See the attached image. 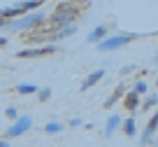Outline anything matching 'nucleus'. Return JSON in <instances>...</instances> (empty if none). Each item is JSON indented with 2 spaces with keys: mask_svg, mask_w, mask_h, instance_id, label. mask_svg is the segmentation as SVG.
I'll list each match as a JSON object with an SVG mask.
<instances>
[{
  "mask_svg": "<svg viewBox=\"0 0 158 147\" xmlns=\"http://www.w3.org/2000/svg\"><path fill=\"white\" fill-rule=\"evenodd\" d=\"M135 38H137L135 33H114V35H107L105 40H100L95 47L102 54H109V51H116L121 47H128L130 42H135Z\"/></svg>",
  "mask_w": 158,
  "mask_h": 147,
  "instance_id": "3",
  "label": "nucleus"
},
{
  "mask_svg": "<svg viewBox=\"0 0 158 147\" xmlns=\"http://www.w3.org/2000/svg\"><path fill=\"white\" fill-rule=\"evenodd\" d=\"M56 44H44V47H30V49H19L16 56L19 59H42V56H51L56 54Z\"/></svg>",
  "mask_w": 158,
  "mask_h": 147,
  "instance_id": "4",
  "label": "nucleus"
},
{
  "mask_svg": "<svg viewBox=\"0 0 158 147\" xmlns=\"http://www.w3.org/2000/svg\"><path fill=\"white\" fill-rule=\"evenodd\" d=\"M133 91H135V93H139V96H144V93L149 91V87H147V82H142V79H139V82H135V84H133Z\"/></svg>",
  "mask_w": 158,
  "mask_h": 147,
  "instance_id": "16",
  "label": "nucleus"
},
{
  "mask_svg": "<svg viewBox=\"0 0 158 147\" xmlns=\"http://www.w3.org/2000/svg\"><path fill=\"white\" fill-rule=\"evenodd\" d=\"M139 93H135L133 89H128V91H126V96L121 98V100H123V108H126V112H135V110H139V103H142V100H139Z\"/></svg>",
  "mask_w": 158,
  "mask_h": 147,
  "instance_id": "7",
  "label": "nucleus"
},
{
  "mask_svg": "<svg viewBox=\"0 0 158 147\" xmlns=\"http://www.w3.org/2000/svg\"><path fill=\"white\" fill-rule=\"evenodd\" d=\"M102 77H105V68H98L95 73L86 75V79L81 82V91H89V89H93V87H95V84H98Z\"/></svg>",
  "mask_w": 158,
  "mask_h": 147,
  "instance_id": "9",
  "label": "nucleus"
},
{
  "mask_svg": "<svg viewBox=\"0 0 158 147\" xmlns=\"http://www.w3.org/2000/svg\"><path fill=\"white\" fill-rule=\"evenodd\" d=\"M7 42H10V40H7V38H5V35H0V47H5V44H7Z\"/></svg>",
  "mask_w": 158,
  "mask_h": 147,
  "instance_id": "22",
  "label": "nucleus"
},
{
  "mask_svg": "<svg viewBox=\"0 0 158 147\" xmlns=\"http://www.w3.org/2000/svg\"><path fill=\"white\" fill-rule=\"evenodd\" d=\"M5 117H7V119H12V122H14V119L19 117V112H16V108H7V110H5Z\"/></svg>",
  "mask_w": 158,
  "mask_h": 147,
  "instance_id": "20",
  "label": "nucleus"
},
{
  "mask_svg": "<svg viewBox=\"0 0 158 147\" xmlns=\"http://www.w3.org/2000/svg\"><path fill=\"white\" fill-rule=\"evenodd\" d=\"M42 24H47V14L42 10H30L26 14L16 16V19H7L2 30H7V33H28V30L40 28Z\"/></svg>",
  "mask_w": 158,
  "mask_h": 147,
  "instance_id": "1",
  "label": "nucleus"
},
{
  "mask_svg": "<svg viewBox=\"0 0 158 147\" xmlns=\"http://www.w3.org/2000/svg\"><path fill=\"white\" fill-rule=\"evenodd\" d=\"M158 105V93H151V96L144 100V103H139V110H144V112H149L151 108H156Z\"/></svg>",
  "mask_w": 158,
  "mask_h": 147,
  "instance_id": "12",
  "label": "nucleus"
},
{
  "mask_svg": "<svg viewBox=\"0 0 158 147\" xmlns=\"http://www.w3.org/2000/svg\"><path fill=\"white\" fill-rule=\"evenodd\" d=\"M121 122H123V119L118 117V114H109L107 122H105V131H102V136H105V138H112V136H114V131H118V128H121Z\"/></svg>",
  "mask_w": 158,
  "mask_h": 147,
  "instance_id": "8",
  "label": "nucleus"
},
{
  "mask_svg": "<svg viewBox=\"0 0 158 147\" xmlns=\"http://www.w3.org/2000/svg\"><path fill=\"white\" fill-rule=\"evenodd\" d=\"M60 131H63V124L60 122H49L44 126V133H51V136H54V133H60Z\"/></svg>",
  "mask_w": 158,
  "mask_h": 147,
  "instance_id": "15",
  "label": "nucleus"
},
{
  "mask_svg": "<svg viewBox=\"0 0 158 147\" xmlns=\"http://www.w3.org/2000/svg\"><path fill=\"white\" fill-rule=\"evenodd\" d=\"M135 70H137V68H135V65H133V63H128V65H123V68H121V77H126V75H130V73H135Z\"/></svg>",
  "mask_w": 158,
  "mask_h": 147,
  "instance_id": "19",
  "label": "nucleus"
},
{
  "mask_svg": "<svg viewBox=\"0 0 158 147\" xmlns=\"http://www.w3.org/2000/svg\"><path fill=\"white\" fill-rule=\"evenodd\" d=\"M153 63H158V51H156V59H153Z\"/></svg>",
  "mask_w": 158,
  "mask_h": 147,
  "instance_id": "25",
  "label": "nucleus"
},
{
  "mask_svg": "<svg viewBox=\"0 0 158 147\" xmlns=\"http://www.w3.org/2000/svg\"><path fill=\"white\" fill-rule=\"evenodd\" d=\"M49 96H51V89L49 87H42V89H37V98L44 103V100H49Z\"/></svg>",
  "mask_w": 158,
  "mask_h": 147,
  "instance_id": "18",
  "label": "nucleus"
},
{
  "mask_svg": "<svg viewBox=\"0 0 158 147\" xmlns=\"http://www.w3.org/2000/svg\"><path fill=\"white\" fill-rule=\"evenodd\" d=\"M16 91H19L21 96H33V93H37V87H35V84H19Z\"/></svg>",
  "mask_w": 158,
  "mask_h": 147,
  "instance_id": "13",
  "label": "nucleus"
},
{
  "mask_svg": "<svg viewBox=\"0 0 158 147\" xmlns=\"http://www.w3.org/2000/svg\"><path fill=\"white\" fill-rule=\"evenodd\" d=\"M79 16L77 7L72 5V2H60L58 7H56L54 12H51V16H47V21H49V28H65V26L74 24Z\"/></svg>",
  "mask_w": 158,
  "mask_h": 147,
  "instance_id": "2",
  "label": "nucleus"
},
{
  "mask_svg": "<svg viewBox=\"0 0 158 147\" xmlns=\"http://www.w3.org/2000/svg\"><path fill=\"white\" fill-rule=\"evenodd\" d=\"M147 128H149V131H153V133L158 131V110H156V112L151 114V119L147 122Z\"/></svg>",
  "mask_w": 158,
  "mask_h": 147,
  "instance_id": "17",
  "label": "nucleus"
},
{
  "mask_svg": "<svg viewBox=\"0 0 158 147\" xmlns=\"http://www.w3.org/2000/svg\"><path fill=\"white\" fill-rule=\"evenodd\" d=\"M7 24V19H5V16H2V14H0V28H2V26H5Z\"/></svg>",
  "mask_w": 158,
  "mask_h": 147,
  "instance_id": "23",
  "label": "nucleus"
},
{
  "mask_svg": "<svg viewBox=\"0 0 158 147\" xmlns=\"http://www.w3.org/2000/svg\"><path fill=\"white\" fill-rule=\"evenodd\" d=\"M107 35H109V28H107V26H105V24H100V26H95V28H93V30H91V33H89V38H86V42H91V44H98L100 40H105V38H107Z\"/></svg>",
  "mask_w": 158,
  "mask_h": 147,
  "instance_id": "10",
  "label": "nucleus"
},
{
  "mask_svg": "<svg viewBox=\"0 0 158 147\" xmlns=\"http://www.w3.org/2000/svg\"><path fill=\"white\" fill-rule=\"evenodd\" d=\"M81 124H84V122H81V119H79V117H74V119H70V126H72V128H77V126H81Z\"/></svg>",
  "mask_w": 158,
  "mask_h": 147,
  "instance_id": "21",
  "label": "nucleus"
},
{
  "mask_svg": "<svg viewBox=\"0 0 158 147\" xmlns=\"http://www.w3.org/2000/svg\"><path fill=\"white\" fill-rule=\"evenodd\" d=\"M126 91H128V84H126V82H118V84H116V89L112 91V96H109L107 100L102 103V105H105V110H112L116 103H121V98L126 96Z\"/></svg>",
  "mask_w": 158,
  "mask_h": 147,
  "instance_id": "6",
  "label": "nucleus"
},
{
  "mask_svg": "<svg viewBox=\"0 0 158 147\" xmlns=\"http://www.w3.org/2000/svg\"><path fill=\"white\" fill-rule=\"evenodd\" d=\"M30 126H33V117H28V114H23V117H16L14 124L7 128L5 136H7V138H19V136H23V133H28Z\"/></svg>",
  "mask_w": 158,
  "mask_h": 147,
  "instance_id": "5",
  "label": "nucleus"
},
{
  "mask_svg": "<svg viewBox=\"0 0 158 147\" xmlns=\"http://www.w3.org/2000/svg\"><path fill=\"white\" fill-rule=\"evenodd\" d=\"M42 2H44V0H26V2H21V10H23V12L40 10V7H42Z\"/></svg>",
  "mask_w": 158,
  "mask_h": 147,
  "instance_id": "14",
  "label": "nucleus"
},
{
  "mask_svg": "<svg viewBox=\"0 0 158 147\" xmlns=\"http://www.w3.org/2000/svg\"><path fill=\"white\" fill-rule=\"evenodd\" d=\"M121 133H123V136H128V138H133L135 133H137V124H135L133 117H128V119H123V122H121Z\"/></svg>",
  "mask_w": 158,
  "mask_h": 147,
  "instance_id": "11",
  "label": "nucleus"
},
{
  "mask_svg": "<svg viewBox=\"0 0 158 147\" xmlns=\"http://www.w3.org/2000/svg\"><path fill=\"white\" fill-rule=\"evenodd\" d=\"M7 145V140H0V147H5Z\"/></svg>",
  "mask_w": 158,
  "mask_h": 147,
  "instance_id": "24",
  "label": "nucleus"
}]
</instances>
